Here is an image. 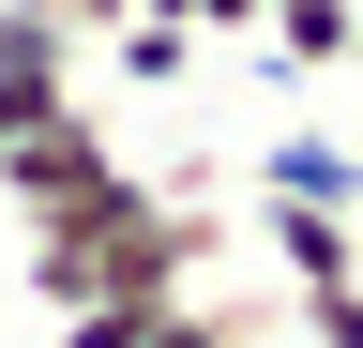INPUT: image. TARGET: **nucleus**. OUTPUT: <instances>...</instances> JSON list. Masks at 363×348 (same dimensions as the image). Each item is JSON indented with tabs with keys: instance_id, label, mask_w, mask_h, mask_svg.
<instances>
[{
	"instance_id": "1",
	"label": "nucleus",
	"mask_w": 363,
	"mask_h": 348,
	"mask_svg": "<svg viewBox=\"0 0 363 348\" xmlns=\"http://www.w3.org/2000/svg\"><path fill=\"white\" fill-rule=\"evenodd\" d=\"M212 257H227V212L152 197L121 167L106 197H76V212L30 228V303L45 318H76V303H182V288H212Z\"/></svg>"
},
{
	"instance_id": "2",
	"label": "nucleus",
	"mask_w": 363,
	"mask_h": 348,
	"mask_svg": "<svg viewBox=\"0 0 363 348\" xmlns=\"http://www.w3.org/2000/svg\"><path fill=\"white\" fill-rule=\"evenodd\" d=\"M106 182H121V137L91 121V91H76V106H45L30 137L0 152V197H16L30 228H45V212H76V197H106Z\"/></svg>"
},
{
	"instance_id": "3",
	"label": "nucleus",
	"mask_w": 363,
	"mask_h": 348,
	"mask_svg": "<svg viewBox=\"0 0 363 348\" xmlns=\"http://www.w3.org/2000/svg\"><path fill=\"white\" fill-rule=\"evenodd\" d=\"M61 348H257V303H227V288H182V303H76Z\"/></svg>"
},
{
	"instance_id": "4",
	"label": "nucleus",
	"mask_w": 363,
	"mask_h": 348,
	"mask_svg": "<svg viewBox=\"0 0 363 348\" xmlns=\"http://www.w3.org/2000/svg\"><path fill=\"white\" fill-rule=\"evenodd\" d=\"M257 242L288 288H348L363 273V212H318V197H257Z\"/></svg>"
},
{
	"instance_id": "5",
	"label": "nucleus",
	"mask_w": 363,
	"mask_h": 348,
	"mask_svg": "<svg viewBox=\"0 0 363 348\" xmlns=\"http://www.w3.org/2000/svg\"><path fill=\"white\" fill-rule=\"evenodd\" d=\"M257 197H318V212H363V152L348 137H257Z\"/></svg>"
},
{
	"instance_id": "6",
	"label": "nucleus",
	"mask_w": 363,
	"mask_h": 348,
	"mask_svg": "<svg viewBox=\"0 0 363 348\" xmlns=\"http://www.w3.org/2000/svg\"><path fill=\"white\" fill-rule=\"evenodd\" d=\"M76 46L91 30L61 0H0V91H76Z\"/></svg>"
},
{
	"instance_id": "7",
	"label": "nucleus",
	"mask_w": 363,
	"mask_h": 348,
	"mask_svg": "<svg viewBox=\"0 0 363 348\" xmlns=\"http://www.w3.org/2000/svg\"><path fill=\"white\" fill-rule=\"evenodd\" d=\"M272 61H288V76H348V46H363V0H272Z\"/></svg>"
},
{
	"instance_id": "8",
	"label": "nucleus",
	"mask_w": 363,
	"mask_h": 348,
	"mask_svg": "<svg viewBox=\"0 0 363 348\" xmlns=\"http://www.w3.org/2000/svg\"><path fill=\"white\" fill-rule=\"evenodd\" d=\"M106 46H121V76H136V91H182V76H197V30H182V16H121Z\"/></svg>"
},
{
	"instance_id": "9",
	"label": "nucleus",
	"mask_w": 363,
	"mask_h": 348,
	"mask_svg": "<svg viewBox=\"0 0 363 348\" xmlns=\"http://www.w3.org/2000/svg\"><path fill=\"white\" fill-rule=\"evenodd\" d=\"M303 333H318V348H363V273H348V288H303Z\"/></svg>"
},
{
	"instance_id": "10",
	"label": "nucleus",
	"mask_w": 363,
	"mask_h": 348,
	"mask_svg": "<svg viewBox=\"0 0 363 348\" xmlns=\"http://www.w3.org/2000/svg\"><path fill=\"white\" fill-rule=\"evenodd\" d=\"M272 16V0H197V30H257Z\"/></svg>"
},
{
	"instance_id": "11",
	"label": "nucleus",
	"mask_w": 363,
	"mask_h": 348,
	"mask_svg": "<svg viewBox=\"0 0 363 348\" xmlns=\"http://www.w3.org/2000/svg\"><path fill=\"white\" fill-rule=\"evenodd\" d=\"M61 16H76V30H121V16H136V0H61Z\"/></svg>"
}]
</instances>
